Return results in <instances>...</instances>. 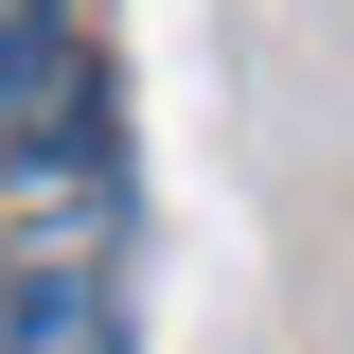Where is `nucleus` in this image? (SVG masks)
Wrapping results in <instances>:
<instances>
[{"instance_id":"1","label":"nucleus","mask_w":354,"mask_h":354,"mask_svg":"<svg viewBox=\"0 0 354 354\" xmlns=\"http://www.w3.org/2000/svg\"><path fill=\"white\" fill-rule=\"evenodd\" d=\"M0 354H142L106 230H0Z\"/></svg>"}]
</instances>
